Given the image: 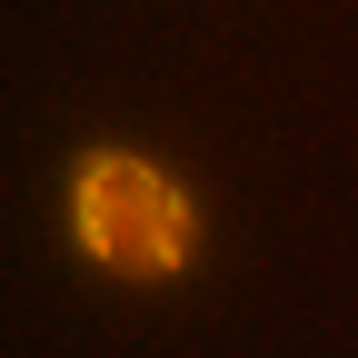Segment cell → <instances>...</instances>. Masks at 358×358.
<instances>
[{"label": "cell", "mask_w": 358, "mask_h": 358, "mask_svg": "<svg viewBox=\"0 0 358 358\" xmlns=\"http://www.w3.org/2000/svg\"><path fill=\"white\" fill-rule=\"evenodd\" d=\"M80 239H90V259L129 268V279H159L189 259V209L169 199L159 169L100 159V169H80Z\"/></svg>", "instance_id": "cell-1"}]
</instances>
